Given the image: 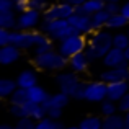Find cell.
<instances>
[{"mask_svg": "<svg viewBox=\"0 0 129 129\" xmlns=\"http://www.w3.org/2000/svg\"><path fill=\"white\" fill-rule=\"evenodd\" d=\"M25 110H26V118H31L35 121H39L47 116V110L44 108V105H39V103L28 101L25 105Z\"/></svg>", "mask_w": 129, "mask_h": 129, "instance_id": "cell-17", "label": "cell"}, {"mask_svg": "<svg viewBox=\"0 0 129 129\" xmlns=\"http://www.w3.org/2000/svg\"><path fill=\"white\" fill-rule=\"evenodd\" d=\"M88 66H90V59L85 52H79L75 56L69 57V69L75 74H83L88 70Z\"/></svg>", "mask_w": 129, "mask_h": 129, "instance_id": "cell-14", "label": "cell"}, {"mask_svg": "<svg viewBox=\"0 0 129 129\" xmlns=\"http://www.w3.org/2000/svg\"><path fill=\"white\" fill-rule=\"evenodd\" d=\"M105 5H106L105 0H87L82 7H77L75 12L87 13V15H93V13L100 12V10H105Z\"/></svg>", "mask_w": 129, "mask_h": 129, "instance_id": "cell-20", "label": "cell"}, {"mask_svg": "<svg viewBox=\"0 0 129 129\" xmlns=\"http://www.w3.org/2000/svg\"><path fill=\"white\" fill-rule=\"evenodd\" d=\"M80 129H103V118L100 116H87L79 123Z\"/></svg>", "mask_w": 129, "mask_h": 129, "instance_id": "cell-25", "label": "cell"}, {"mask_svg": "<svg viewBox=\"0 0 129 129\" xmlns=\"http://www.w3.org/2000/svg\"><path fill=\"white\" fill-rule=\"evenodd\" d=\"M54 129H66V126H64L60 121H56V124H54Z\"/></svg>", "mask_w": 129, "mask_h": 129, "instance_id": "cell-40", "label": "cell"}, {"mask_svg": "<svg viewBox=\"0 0 129 129\" xmlns=\"http://www.w3.org/2000/svg\"><path fill=\"white\" fill-rule=\"evenodd\" d=\"M54 124H56V121L46 116L43 119L36 121V129H54Z\"/></svg>", "mask_w": 129, "mask_h": 129, "instance_id": "cell-31", "label": "cell"}, {"mask_svg": "<svg viewBox=\"0 0 129 129\" xmlns=\"http://www.w3.org/2000/svg\"><path fill=\"white\" fill-rule=\"evenodd\" d=\"M43 21V13L38 10L28 8L26 12L18 13V29L23 31H33L36 29Z\"/></svg>", "mask_w": 129, "mask_h": 129, "instance_id": "cell-8", "label": "cell"}, {"mask_svg": "<svg viewBox=\"0 0 129 129\" xmlns=\"http://www.w3.org/2000/svg\"><path fill=\"white\" fill-rule=\"evenodd\" d=\"M124 129H126V127H124Z\"/></svg>", "mask_w": 129, "mask_h": 129, "instance_id": "cell-48", "label": "cell"}, {"mask_svg": "<svg viewBox=\"0 0 129 129\" xmlns=\"http://www.w3.org/2000/svg\"><path fill=\"white\" fill-rule=\"evenodd\" d=\"M127 35H129V29H127Z\"/></svg>", "mask_w": 129, "mask_h": 129, "instance_id": "cell-46", "label": "cell"}, {"mask_svg": "<svg viewBox=\"0 0 129 129\" xmlns=\"http://www.w3.org/2000/svg\"><path fill=\"white\" fill-rule=\"evenodd\" d=\"M110 13L106 12V10H100V12L93 13L91 15V25H93V29L96 31V29H105L106 28V23L108 20H110Z\"/></svg>", "mask_w": 129, "mask_h": 129, "instance_id": "cell-23", "label": "cell"}, {"mask_svg": "<svg viewBox=\"0 0 129 129\" xmlns=\"http://www.w3.org/2000/svg\"><path fill=\"white\" fill-rule=\"evenodd\" d=\"M101 60H103V66L106 67V69L119 67V66H123L124 62H127L126 57H124V51L118 49V47H111V49L106 52V56H105Z\"/></svg>", "mask_w": 129, "mask_h": 129, "instance_id": "cell-13", "label": "cell"}, {"mask_svg": "<svg viewBox=\"0 0 129 129\" xmlns=\"http://www.w3.org/2000/svg\"><path fill=\"white\" fill-rule=\"evenodd\" d=\"M33 64L41 70H49V72H60L66 67H69V59L59 52V51H47L43 54H35Z\"/></svg>", "mask_w": 129, "mask_h": 129, "instance_id": "cell-2", "label": "cell"}, {"mask_svg": "<svg viewBox=\"0 0 129 129\" xmlns=\"http://www.w3.org/2000/svg\"><path fill=\"white\" fill-rule=\"evenodd\" d=\"M126 129H129V127H126Z\"/></svg>", "mask_w": 129, "mask_h": 129, "instance_id": "cell-47", "label": "cell"}, {"mask_svg": "<svg viewBox=\"0 0 129 129\" xmlns=\"http://www.w3.org/2000/svg\"><path fill=\"white\" fill-rule=\"evenodd\" d=\"M21 57V49L16 47L15 44H7L0 47V64L2 66H12L18 62Z\"/></svg>", "mask_w": 129, "mask_h": 129, "instance_id": "cell-11", "label": "cell"}, {"mask_svg": "<svg viewBox=\"0 0 129 129\" xmlns=\"http://www.w3.org/2000/svg\"><path fill=\"white\" fill-rule=\"evenodd\" d=\"M51 49H54L52 47V39L47 38V39H44L43 43H39L38 46L35 47V54H43V52H47V51H51Z\"/></svg>", "mask_w": 129, "mask_h": 129, "instance_id": "cell-29", "label": "cell"}, {"mask_svg": "<svg viewBox=\"0 0 129 129\" xmlns=\"http://www.w3.org/2000/svg\"><path fill=\"white\" fill-rule=\"evenodd\" d=\"M105 2H121V0H105Z\"/></svg>", "mask_w": 129, "mask_h": 129, "instance_id": "cell-45", "label": "cell"}, {"mask_svg": "<svg viewBox=\"0 0 129 129\" xmlns=\"http://www.w3.org/2000/svg\"><path fill=\"white\" fill-rule=\"evenodd\" d=\"M118 111L123 113V114H126L127 111H129V93L124 95V96L118 101Z\"/></svg>", "mask_w": 129, "mask_h": 129, "instance_id": "cell-33", "label": "cell"}, {"mask_svg": "<svg viewBox=\"0 0 129 129\" xmlns=\"http://www.w3.org/2000/svg\"><path fill=\"white\" fill-rule=\"evenodd\" d=\"M124 57H126V60L129 62V47H127V49H124Z\"/></svg>", "mask_w": 129, "mask_h": 129, "instance_id": "cell-43", "label": "cell"}, {"mask_svg": "<svg viewBox=\"0 0 129 129\" xmlns=\"http://www.w3.org/2000/svg\"><path fill=\"white\" fill-rule=\"evenodd\" d=\"M121 13H123V15L129 20V0H126V2L121 5Z\"/></svg>", "mask_w": 129, "mask_h": 129, "instance_id": "cell-38", "label": "cell"}, {"mask_svg": "<svg viewBox=\"0 0 129 129\" xmlns=\"http://www.w3.org/2000/svg\"><path fill=\"white\" fill-rule=\"evenodd\" d=\"M47 118L59 121L62 118V108H47Z\"/></svg>", "mask_w": 129, "mask_h": 129, "instance_id": "cell-36", "label": "cell"}, {"mask_svg": "<svg viewBox=\"0 0 129 129\" xmlns=\"http://www.w3.org/2000/svg\"><path fill=\"white\" fill-rule=\"evenodd\" d=\"M10 10H15L13 0H0V12H10Z\"/></svg>", "mask_w": 129, "mask_h": 129, "instance_id": "cell-37", "label": "cell"}, {"mask_svg": "<svg viewBox=\"0 0 129 129\" xmlns=\"http://www.w3.org/2000/svg\"><path fill=\"white\" fill-rule=\"evenodd\" d=\"M100 80L106 83L119 82V80H129V62H124L119 67H111L100 74Z\"/></svg>", "mask_w": 129, "mask_h": 129, "instance_id": "cell-10", "label": "cell"}, {"mask_svg": "<svg viewBox=\"0 0 129 129\" xmlns=\"http://www.w3.org/2000/svg\"><path fill=\"white\" fill-rule=\"evenodd\" d=\"M69 23H70V26L75 29V33H80V35L90 36L91 33L95 31L93 25H91V15H87V13L75 12L69 18Z\"/></svg>", "mask_w": 129, "mask_h": 129, "instance_id": "cell-9", "label": "cell"}, {"mask_svg": "<svg viewBox=\"0 0 129 129\" xmlns=\"http://www.w3.org/2000/svg\"><path fill=\"white\" fill-rule=\"evenodd\" d=\"M16 83H18V87L29 90L31 87L38 85V74H36L33 69H25V70H21V72L18 74Z\"/></svg>", "mask_w": 129, "mask_h": 129, "instance_id": "cell-15", "label": "cell"}, {"mask_svg": "<svg viewBox=\"0 0 129 129\" xmlns=\"http://www.w3.org/2000/svg\"><path fill=\"white\" fill-rule=\"evenodd\" d=\"M70 101V96L67 93H64V91H57V93H52L49 98H47L46 101H44V108H66L67 105H69Z\"/></svg>", "mask_w": 129, "mask_h": 129, "instance_id": "cell-16", "label": "cell"}, {"mask_svg": "<svg viewBox=\"0 0 129 129\" xmlns=\"http://www.w3.org/2000/svg\"><path fill=\"white\" fill-rule=\"evenodd\" d=\"M66 2H67V3H70L72 7H75V8H77V7H82L83 3L87 2V0H66Z\"/></svg>", "mask_w": 129, "mask_h": 129, "instance_id": "cell-39", "label": "cell"}, {"mask_svg": "<svg viewBox=\"0 0 129 129\" xmlns=\"http://www.w3.org/2000/svg\"><path fill=\"white\" fill-rule=\"evenodd\" d=\"M18 88L16 79H2L0 80V96L2 98H10L13 95V91Z\"/></svg>", "mask_w": 129, "mask_h": 129, "instance_id": "cell-24", "label": "cell"}, {"mask_svg": "<svg viewBox=\"0 0 129 129\" xmlns=\"http://www.w3.org/2000/svg\"><path fill=\"white\" fill-rule=\"evenodd\" d=\"M39 29L46 33L52 41H62L67 36L74 35L75 29L70 26L69 20H52V21H41Z\"/></svg>", "mask_w": 129, "mask_h": 129, "instance_id": "cell-3", "label": "cell"}, {"mask_svg": "<svg viewBox=\"0 0 129 129\" xmlns=\"http://www.w3.org/2000/svg\"><path fill=\"white\" fill-rule=\"evenodd\" d=\"M87 44H88V38L85 35L74 33V35L67 36L66 39L59 41V47H57V51H59L62 56H66L67 59H69V57L75 56V54H79V52H85Z\"/></svg>", "mask_w": 129, "mask_h": 129, "instance_id": "cell-4", "label": "cell"}, {"mask_svg": "<svg viewBox=\"0 0 129 129\" xmlns=\"http://www.w3.org/2000/svg\"><path fill=\"white\" fill-rule=\"evenodd\" d=\"M108 96V83L103 80H93L85 83V101L101 103Z\"/></svg>", "mask_w": 129, "mask_h": 129, "instance_id": "cell-7", "label": "cell"}, {"mask_svg": "<svg viewBox=\"0 0 129 129\" xmlns=\"http://www.w3.org/2000/svg\"><path fill=\"white\" fill-rule=\"evenodd\" d=\"M113 47H118V49L124 51L129 47V35L123 31H118L113 35Z\"/></svg>", "mask_w": 129, "mask_h": 129, "instance_id": "cell-27", "label": "cell"}, {"mask_svg": "<svg viewBox=\"0 0 129 129\" xmlns=\"http://www.w3.org/2000/svg\"><path fill=\"white\" fill-rule=\"evenodd\" d=\"M75 13V7H72L70 3L57 2L49 5V8L46 12H43V21H52V20H69L70 16Z\"/></svg>", "mask_w": 129, "mask_h": 129, "instance_id": "cell-5", "label": "cell"}, {"mask_svg": "<svg viewBox=\"0 0 129 129\" xmlns=\"http://www.w3.org/2000/svg\"><path fill=\"white\" fill-rule=\"evenodd\" d=\"M28 95H29V101H33V103H39V105H44V101L51 96V95L47 93V90L44 87H41V85L31 87L28 90Z\"/></svg>", "mask_w": 129, "mask_h": 129, "instance_id": "cell-22", "label": "cell"}, {"mask_svg": "<svg viewBox=\"0 0 129 129\" xmlns=\"http://www.w3.org/2000/svg\"><path fill=\"white\" fill-rule=\"evenodd\" d=\"M8 100H10V105H26L29 101L28 90H26V88L18 87L15 91H13V95L8 98Z\"/></svg>", "mask_w": 129, "mask_h": 129, "instance_id": "cell-26", "label": "cell"}, {"mask_svg": "<svg viewBox=\"0 0 129 129\" xmlns=\"http://www.w3.org/2000/svg\"><path fill=\"white\" fill-rule=\"evenodd\" d=\"M13 12H15V10H10V12H0V28L10 29V31L18 29V16H16Z\"/></svg>", "mask_w": 129, "mask_h": 129, "instance_id": "cell-18", "label": "cell"}, {"mask_svg": "<svg viewBox=\"0 0 129 129\" xmlns=\"http://www.w3.org/2000/svg\"><path fill=\"white\" fill-rule=\"evenodd\" d=\"M127 93H129V80H119V82L108 83V96H106L108 100L118 103Z\"/></svg>", "mask_w": 129, "mask_h": 129, "instance_id": "cell-12", "label": "cell"}, {"mask_svg": "<svg viewBox=\"0 0 129 129\" xmlns=\"http://www.w3.org/2000/svg\"><path fill=\"white\" fill-rule=\"evenodd\" d=\"M124 119H126V127H129V111L124 114Z\"/></svg>", "mask_w": 129, "mask_h": 129, "instance_id": "cell-42", "label": "cell"}, {"mask_svg": "<svg viewBox=\"0 0 129 129\" xmlns=\"http://www.w3.org/2000/svg\"><path fill=\"white\" fill-rule=\"evenodd\" d=\"M7 44H12V31L5 28H0V47L7 46Z\"/></svg>", "mask_w": 129, "mask_h": 129, "instance_id": "cell-32", "label": "cell"}, {"mask_svg": "<svg viewBox=\"0 0 129 129\" xmlns=\"http://www.w3.org/2000/svg\"><path fill=\"white\" fill-rule=\"evenodd\" d=\"M29 8L38 10V12L43 13L49 8V3H47V0H29Z\"/></svg>", "mask_w": 129, "mask_h": 129, "instance_id": "cell-30", "label": "cell"}, {"mask_svg": "<svg viewBox=\"0 0 129 129\" xmlns=\"http://www.w3.org/2000/svg\"><path fill=\"white\" fill-rule=\"evenodd\" d=\"M66 129H80V126H69V127H66Z\"/></svg>", "mask_w": 129, "mask_h": 129, "instance_id": "cell-44", "label": "cell"}, {"mask_svg": "<svg viewBox=\"0 0 129 129\" xmlns=\"http://www.w3.org/2000/svg\"><path fill=\"white\" fill-rule=\"evenodd\" d=\"M127 26H129V20L123 13H114V15H111L110 20H108V23H106V29H110V31H119V29L127 28Z\"/></svg>", "mask_w": 129, "mask_h": 129, "instance_id": "cell-19", "label": "cell"}, {"mask_svg": "<svg viewBox=\"0 0 129 129\" xmlns=\"http://www.w3.org/2000/svg\"><path fill=\"white\" fill-rule=\"evenodd\" d=\"M100 111H101L103 116H111V114L119 113V111H118V103H116V101L108 100V98L100 103Z\"/></svg>", "mask_w": 129, "mask_h": 129, "instance_id": "cell-28", "label": "cell"}, {"mask_svg": "<svg viewBox=\"0 0 129 129\" xmlns=\"http://www.w3.org/2000/svg\"><path fill=\"white\" fill-rule=\"evenodd\" d=\"M0 129H15V126H10V124H2Z\"/></svg>", "mask_w": 129, "mask_h": 129, "instance_id": "cell-41", "label": "cell"}, {"mask_svg": "<svg viewBox=\"0 0 129 129\" xmlns=\"http://www.w3.org/2000/svg\"><path fill=\"white\" fill-rule=\"evenodd\" d=\"M105 10H106L110 15L121 13V3H119V2H106V5H105Z\"/></svg>", "mask_w": 129, "mask_h": 129, "instance_id": "cell-34", "label": "cell"}, {"mask_svg": "<svg viewBox=\"0 0 129 129\" xmlns=\"http://www.w3.org/2000/svg\"><path fill=\"white\" fill-rule=\"evenodd\" d=\"M111 47H113V35L110 33V29H96L88 36L85 54L88 56L90 62H95L98 59H103Z\"/></svg>", "mask_w": 129, "mask_h": 129, "instance_id": "cell-1", "label": "cell"}, {"mask_svg": "<svg viewBox=\"0 0 129 129\" xmlns=\"http://www.w3.org/2000/svg\"><path fill=\"white\" fill-rule=\"evenodd\" d=\"M56 83H57V88H59L60 91L67 93L70 98H72L74 93L77 91V88L80 87L82 80L79 79V74L72 72V70H69V72L60 70V72L56 75Z\"/></svg>", "mask_w": 129, "mask_h": 129, "instance_id": "cell-6", "label": "cell"}, {"mask_svg": "<svg viewBox=\"0 0 129 129\" xmlns=\"http://www.w3.org/2000/svg\"><path fill=\"white\" fill-rule=\"evenodd\" d=\"M126 127V119L123 114H111V116L103 118V129H124Z\"/></svg>", "mask_w": 129, "mask_h": 129, "instance_id": "cell-21", "label": "cell"}, {"mask_svg": "<svg viewBox=\"0 0 129 129\" xmlns=\"http://www.w3.org/2000/svg\"><path fill=\"white\" fill-rule=\"evenodd\" d=\"M13 5H15V12L21 13L29 8V0H13Z\"/></svg>", "mask_w": 129, "mask_h": 129, "instance_id": "cell-35", "label": "cell"}]
</instances>
